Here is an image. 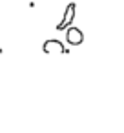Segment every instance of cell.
I'll use <instances>...</instances> for the list:
<instances>
[{
    "label": "cell",
    "mask_w": 124,
    "mask_h": 133,
    "mask_svg": "<svg viewBox=\"0 0 124 133\" xmlns=\"http://www.w3.org/2000/svg\"><path fill=\"white\" fill-rule=\"evenodd\" d=\"M66 40H68V44H71V46H79V44H82L84 35H82V31H80L79 28H69V29L66 31Z\"/></svg>",
    "instance_id": "6da1fadb"
},
{
    "label": "cell",
    "mask_w": 124,
    "mask_h": 133,
    "mask_svg": "<svg viewBox=\"0 0 124 133\" xmlns=\"http://www.w3.org/2000/svg\"><path fill=\"white\" fill-rule=\"evenodd\" d=\"M73 15H75V4H69V6H68V9H66V18L57 26V29H64V28L68 26V22H71V20H73Z\"/></svg>",
    "instance_id": "7a4b0ae2"
},
{
    "label": "cell",
    "mask_w": 124,
    "mask_h": 133,
    "mask_svg": "<svg viewBox=\"0 0 124 133\" xmlns=\"http://www.w3.org/2000/svg\"><path fill=\"white\" fill-rule=\"evenodd\" d=\"M51 49L64 53V48H62V44H60L58 40H48V42L44 44V53H51Z\"/></svg>",
    "instance_id": "3957f363"
}]
</instances>
